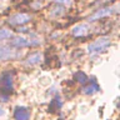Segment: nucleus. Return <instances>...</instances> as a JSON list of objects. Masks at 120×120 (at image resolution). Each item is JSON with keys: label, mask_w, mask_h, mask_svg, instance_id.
<instances>
[{"label": "nucleus", "mask_w": 120, "mask_h": 120, "mask_svg": "<svg viewBox=\"0 0 120 120\" xmlns=\"http://www.w3.org/2000/svg\"><path fill=\"white\" fill-rule=\"evenodd\" d=\"M110 38H106V36H103V38H99L98 40H95L94 43H91L88 46V51L89 54H95V52H100L105 50L109 45H110Z\"/></svg>", "instance_id": "nucleus-1"}, {"label": "nucleus", "mask_w": 120, "mask_h": 120, "mask_svg": "<svg viewBox=\"0 0 120 120\" xmlns=\"http://www.w3.org/2000/svg\"><path fill=\"white\" fill-rule=\"evenodd\" d=\"M13 81H14V71H4L0 75V86L6 91L13 90Z\"/></svg>", "instance_id": "nucleus-2"}, {"label": "nucleus", "mask_w": 120, "mask_h": 120, "mask_svg": "<svg viewBox=\"0 0 120 120\" xmlns=\"http://www.w3.org/2000/svg\"><path fill=\"white\" fill-rule=\"evenodd\" d=\"M31 15L26 13H16L9 18V24L11 25H24L31 20Z\"/></svg>", "instance_id": "nucleus-3"}, {"label": "nucleus", "mask_w": 120, "mask_h": 120, "mask_svg": "<svg viewBox=\"0 0 120 120\" xmlns=\"http://www.w3.org/2000/svg\"><path fill=\"white\" fill-rule=\"evenodd\" d=\"M116 8L114 6H106V8H101V9L96 10L91 16H89V21H95V20H99V19H103L105 16H109V15L114 14Z\"/></svg>", "instance_id": "nucleus-4"}, {"label": "nucleus", "mask_w": 120, "mask_h": 120, "mask_svg": "<svg viewBox=\"0 0 120 120\" xmlns=\"http://www.w3.org/2000/svg\"><path fill=\"white\" fill-rule=\"evenodd\" d=\"M40 41L39 40H28L25 38H15V39L11 41V46L15 48H26V46H33V45H39Z\"/></svg>", "instance_id": "nucleus-5"}, {"label": "nucleus", "mask_w": 120, "mask_h": 120, "mask_svg": "<svg viewBox=\"0 0 120 120\" xmlns=\"http://www.w3.org/2000/svg\"><path fill=\"white\" fill-rule=\"evenodd\" d=\"M14 118L15 120H29L30 110L25 106H16L14 110Z\"/></svg>", "instance_id": "nucleus-6"}, {"label": "nucleus", "mask_w": 120, "mask_h": 120, "mask_svg": "<svg viewBox=\"0 0 120 120\" xmlns=\"http://www.w3.org/2000/svg\"><path fill=\"white\" fill-rule=\"evenodd\" d=\"M15 56H16V52L11 48H0V61L13 59Z\"/></svg>", "instance_id": "nucleus-7"}, {"label": "nucleus", "mask_w": 120, "mask_h": 120, "mask_svg": "<svg viewBox=\"0 0 120 120\" xmlns=\"http://www.w3.org/2000/svg\"><path fill=\"white\" fill-rule=\"evenodd\" d=\"M89 33V26L86 24H79L76 26H74L71 30V34L74 36H85Z\"/></svg>", "instance_id": "nucleus-8"}, {"label": "nucleus", "mask_w": 120, "mask_h": 120, "mask_svg": "<svg viewBox=\"0 0 120 120\" xmlns=\"http://www.w3.org/2000/svg\"><path fill=\"white\" fill-rule=\"evenodd\" d=\"M43 60V54L41 52H33V54L28 55V58L25 59L26 65H36Z\"/></svg>", "instance_id": "nucleus-9"}, {"label": "nucleus", "mask_w": 120, "mask_h": 120, "mask_svg": "<svg viewBox=\"0 0 120 120\" xmlns=\"http://www.w3.org/2000/svg\"><path fill=\"white\" fill-rule=\"evenodd\" d=\"M99 90H100L99 84L96 82V80H93L90 85L82 88V94H85V95H91V94H94V93H98Z\"/></svg>", "instance_id": "nucleus-10"}, {"label": "nucleus", "mask_w": 120, "mask_h": 120, "mask_svg": "<svg viewBox=\"0 0 120 120\" xmlns=\"http://www.w3.org/2000/svg\"><path fill=\"white\" fill-rule=\"evenodd\" d=\"M60 108H61V99H60L59 95H56L54 99L51 100L50 105H49V110H50V111H56Z\"/></svg>", "instance_id": "nucleus-11"}, {"label": "nucleus", "mask_w": 120, "mask_h": 120, "mask_svg": "<svg viewBox=\"0 0 120 120\" xmlns=\"http://www.w3.org/2000/svg\"><path fill=\"white\" fill-rule=\"evenodd\" d=\"M74 80L80 82V84H84V82H86L89 80V79H88L85 73H82V71H76V73L74 74Z\"/></svg>", "instance_id": "nucleus-12"}, {"label": "nucleus", "mask_w": 120, "mask_h": 120, "mask_svg": "<svg viewBox=\"0 0 120 120\" xmlns=\"http://www.w3.org/2000/svg\"><path fill=\"white\" fill-rule=\"evenodd\" d=\"M63 14H64V6L59 5V4L50 10V15H51V16H60V15H63Z\"/></svg>", "instance_id": "nucleus-13"}, {"label": "nucleus", "mask_w": 120, "mask_h": 120, "mask_svg": "<svg viewBox=\"0 0 120 120\" xmlns=\"http://www.w3.org/2000/svg\"><path fill=\"white\" fill-rule=\"evenodd\" d=\"M13 36V33L10 31L9 29H0V40H5V39H10V38Z\"/></svg>", "instance_id": "nucleus-14"}, {"label": "nucleus", "mask_w": 120, "mask_h": 120, "mask_svg": "<svg viewBox=\"0 0 120 120\" xmlns=\"http://www.w3.org/2000/svg\"><path fill=\"white\" fill-rule=\"evenodd\" d=\"M5 90H0V100L1 101H8L9 100V94L4 93Z\"/></svg>", "instance_id": "nucleus-15"}, {"label": "nucleus", "mask_w": 120, "mask_h": 120, "mask_svg": "<svg viewBox=\"0 0 120 120\" xmlns=\"http://www.w3.org/2000/svg\"><path fill=\"white\" fill-rule=\"evenodd\" d=\"M55 1H56V4H59V5L60 4H65V5L69 6V5H71L73 0H55Z\"/></svg>", "instance_id": "nucleus-16"}, {"label": "nucleus", "mask_w": 120, "mask_h": 120, "mask_svg": "<svg viewBox=\"0 0 120 120\" xmlns=\"http://www.w3.org/2000/svg\"><path fill=\"white\" fill-rule=\"evenodd\" d=\"M3 114H4V111H3V109L0 108V115H3Z\"/></svg>", "instance_id": "nucleus-17"}]
</instances>
